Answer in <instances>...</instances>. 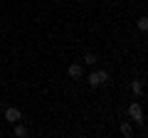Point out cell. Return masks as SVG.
Here are the masks:
<instances>
[{
	"instance_id": "9c48e42d",
	"label": "cell",
	"mask_w": 148,
	"mask_h": 138,
	"mask_svg": "<svg viewBox=\"0 0 148 138\" xmlns=\"http://www.w3.org/2000/svg\"><path fill=\"white\" fill-rule=\"evenodd\" d=\"M84 62H86V64H94V62H96V54H91V52H89V54L84 57Z\"/></svg>"
},
{
	"instance_id": "6da1fadb",
	"label": "cell",
	"mask_w": 148,
	"mask_h": 138,
	"mask_svg": "<svg viewBox=\"0 0 148 138\" xmlns=\"http://www.w3.org/2000/svg\"><path fill=\"white\" fill-rule=\"evenodd\" d=\"M106 81H109V72H106V69H96V72L89 74V84L91 86H101V84H106Z\"/></svg>"
},
{
	"instance_id": "5b68a950",
	"label": "cell",
	"mask_w": 148,
	"mask_h": 138,
	"mask_svg": "<svg viewBox=\"0 0 148 138\" xmlns=\"http://www.w3.org/2000/svg\"><path fill=\"white\" fill-rule=\"evenodd\" d=\"M131 91H133V96H143V91H146V86H143V81H141V79L131 81Z\"/></svg>"
},
{
	"instance_id": "277c9868",
	"label": "cell",
	"mask_w": 148,
	"mask_h": 138,
	"mask_svg": "<svg viewBox=\"0 0 148 138\" xmlns=\"http://www.w3.org/2000/svg\"><path fill=\"white\" fill-rule=\"evenodd\" d=\"M67 74L72 77V79H82V74H84V69H82V64H69Z\"/></svg>"
},
{
	"instance_id": "52a82bcc",
	"label": "cell",
	"mask_w": 148,
	"mask_h": 138,
	"mask_svg": "<svg viewBox=\"0 0 148 138\" xmlns=\"http://www.w3.org/2000/svg\"><path fill=\"white\" fill-rule=\"evenodd\" d=\"M12 126H15V136H17V138H25V136H27V128L22 126L20 121H17V123H12Z\"/></svg>"
},
{
	"instance_id": "30bf717a",
	"label": "cell",
	"mask_w": 148,
	"mask_h": 138,
	"mask_svg": "<svg viewBox=\"0 0 148 138\" xmlns=\"http://www.w3.org/2000/svg\"><path fill=\"white\" fill-rule=\"evenodd\" d=\"M0 109H3V104H0Z\"/></svg>"
},
{
	"instance_id": "ba28073f",
	"label": "cell",
	"mask_w": 148,
	"mask_h": 138,
	"mask_svg": "<svg viewBox=\"0 0 148 138\" xmlns=\"http://www.w3.org/2000/svg\"><path fill=\"white\" fill-rule=\"evenodd\" d=\"M138 30H141V32L148 30V17H138Z\"/></svg>"
},
{
	"instance_id": "3957f363",
	"label": "cell",
	"mask_w": 148,
	"mask_h": 138,
	"mask_svg": "<svg viewBox=\"0 0 148 138\" xmlns=\"http://www.w3.org/2000/svg\"><path fill=\"white\" fill-rule=\"evenodd\" d=\"M128 116H131L136 123H141V126H143V111H141V104H138V101H133L131 106H128Z\"/></svg>"
},
{
	"instance_id": "8992f818",
	"label": "cell",
	"mask_w": 148,
	"mask_h": 138,
	"mask_svg": "<svg viewBox=\"0 0 148 138\" xmlns=\"http://www.w3.org/2000/svg\"><path fill=\"white\" fill-rule=\"evenodd\" d=\"M121 136H126V138H131V136H133V126H131L128 121H123V123H121Z\"/></svg>"
},
{
	"instance_id": "7a4b0ae2",
	"label": "cell",
	"mask_w": 148,
	"mask_h": 138,
	"mask_svg": "<svg viewBox=\"0 0 148 138\" xmlns=\"http://www.w3.org/2000/svg\"><path fill=\"white\" fill-rule=\"evenodd\" d=\"M5 121H8V123L22 121V111H20L17 106H8V109H5Z\"/></svg>"
}]
</instances>
